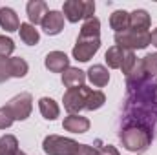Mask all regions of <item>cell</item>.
Segmentation results:
<instances>
[{
    "label": "cell",
    "mask_w": 157,
    "mask_h": 155,
    "mask_svg": "<svg viewBox=\"0 0 157 155\" xmlns=\"http://www.w3.org/2000/svg\"><path fill=\"white\" fill-rule=\"evenodd\" d=\"M119 139L122 142V146L130 152H137V153H144L148 150V146L154 141V131L141 126V124H133L128 122L121 131H119Z\"/></svg>",
    "instance_id": "6da1fadb"
},
{
    "label": "cell",
    "mask_w": 157,
    "mask_h": 155,
    "mask_svg": "<svg viewBox=\"0 0 157 155\" xmlns=\"http://www.w3.org/2000/svg\"><path fill=\"white\" fill-rule=\"evenodd\" d=\"M152 44V35L148 31H133L126 29L122 33H115V46L133 51V49H144Z\"/></svg>",
    "instance_id": "7a4b0ae2"
},
{
    "label": "cell",
    "mask_w": 157,
    "mask_h": 155,
    "mask_svg": "<svg viewBox=\"0 0 157 155\" xmlns=\"http://www.w3.org/2000/svg\"><path fill=\"white\" fill-rule=\"evenodd\" d=\"M78 142L60 135H48L42 142V150L48 155H77Z\"/></svg>",
    "instance_id": "3957f363"
},
{
    "label": "cell",
    "mask_w": 157,
    "mask_h": 155,
    "mask_svg": "<svg viewBox=\"0 0 157 155\" xmlns=\"http://www.w3.org/2000/svg\"><path fill=\"white\" fill-rule=\"evenodd\" d=\"M90 89L91 88H88V86H78V88L66 89V93L62 97V102H64V108L70 115H77L78 112L86 110V99H88Z\"/></svg>",
    "instance_id": "277c9868"
},
{
    "label": "cell",
    "mask_w": 157,
    "mask_h": 155,
    "mask_svg": "<svg viewBox=\"0 0 157 155\" xmlns=\"http://www.w3.org/2000/svg\"><path fill=\"white\" fill-rule=\"evenodd\" d=\"M6 108H7V112L11 113V117L15 120H26L31 115V110H33V97H31V93L24 91V93L13 97L6 104Z\"/></svg>",
    "instance_id": "5b68a950"
},
{
    "label": "cell",
    "mask_w": 157,
    "mask_h": 155,
    "mask_svg": "<svg viewBox=\"0 0 157 155\" xmlns=\"http://www.w3.org/2000/svg\"><path fill=\"white\" fill-rule=\"evenodd\" d=\"M101 47V39H86L77 37V44L73 46V59L78 62H88Z\"/></svg>",
    "instance_id": "8992f818"
},
{
    "label": "cell",
    "mask_w": 157,
    "mask_h": 155,
    "mask_svg": "<svg viewBox=\"0 0 157 155\" xmlns=\"http://www.w3.org/2000/svg\"><path fill=\"white\" fill-rule=\"evenodd\" d=\"M40 26L46 35H59L64 29V15L60 11H48Z\"/></svg>",
    "instance_id": "52a82bcc"
},
{
    "label": "cell",
    "mask_w": 157,
    "mask_h": 155,
    "mask_svg": "<svg viewBox=\"0 0 157 155\" xmlns=\"http://www.w3.org/2000/svg\"><path fill=\"white\" fill-rule=\"evenodd\" d=\"M46 68L51 71V73H64L68 68H70V59L66 53L62 51H51L46 55V60H44Z\"/></svg>",
    "instance_id": "ba28073f"
},
{
    "label": "cell",
    "mask_w": 157,
    "mask_h": 155,
    "mask_svg": "<svg viewBox=\"0 0 157 155\" xmlns=\"http://www.w3.org/2000/svg\"><path fill=\"white\" fill-rule=\"evenodd\" d=\"M26 11H28V18L31 22V26L35 24H42L44 17L48 15V4L44 0H29L28 6H26Z\"/></svg>",
    "instance_id": "9c48e42d"
},
{
    "label": "cell",
    "mask_w": 157,
    "mask_h": 155,
    "mask_svg": "<svg viewBox=\"0 0 157 155\" xmlns=\"http://www.w3.org/2000/svg\"><path fill=\"white\" fill-rule=\"evenodd\" d=\"M62 13H64V18L68 22H78L84 18V0H68L64 2V7H62Z\"/></svg>",
    "instance_id": "30bf717a"
},
{
    "label": "cell",
    "mask_w": 157,
    "mask_h": 155,
    "mask_svg": "<svg viewBox=\"0 0 157 155\" xmlns=\"http://www.w3.org/2000/svg\"><path fill=\"white\" fill-rule=\"evenodd\" d=\"M62 128L71 133H86L90 130V120L82 115H68L62 122Z\"/></svg>",
    "instance_id": "8fae6325"
},
{
    "label": "cell",
    "mask_w": 157,
    "mask_h": 155,
    "mask_svg": "<svg viewBox=\"0 0 157 155\" xmlns=\"http://www.w3.org/2000/svg\"><path fill=\"white\" fill-rule=\"evenodd\" d=\"M148 77H150V75L146 73V70H144V66H143V60H137L135 66H133V70L126 75V88H128V91L133 89V88H137L139 84H143Z\"/></svg>",
    "instance_id": "7c38bea8"
},
{
    "label": "cell",
    "mask_w": 157,
    "mask_h": 155,
    "mask_svg": "<svg viewBox=\"0 0 157 155\" xmlns=\"http://www.w3.org/2000/svg\"><path fill=\"white\" fill-rule=\"evenodd\" d=\"M86 77L90 78V82L93 84V86H97V88H104L108 82H110V73H108V70L104 68V66H101V64H93L90 70H88V75Z\"/></svg>",
    "instance_id": "4fadbf2b"
},
{
    "label": "cell",
    "mask_w": 157,
    "mask_h": 155,
    "mask_svg": "<svg viewBox=\"0 0 157 155\" xmlns=\"http://www.w3.org/2000/svg\"><path fill=\"white\" fill-rule=\"evenodd\" d=\"M84 80H86V73L78 68H68L64 73H62V84L70 89V88H78V86H84Z\"/></svg>",
    "instance_id": "5bb4252c"
},
{
    "label": "cell",
    "mask_w": 157,
    "mask_h": 155,
    "mask_svg": "<svg viewBox=\"0 0 157 155\" xmlns=\"http://www.w3.org/2000/svg\"><path fill=\"white\" fill-rule=\"evenodd\" d=\"M0 28L6 29V31H18L20 22H18L17 13L11 7H2L0 9Z\"/></svg>",
    "instance_id": "9a60e30c"
},
{
    "label": "cell",
    "mask_w": 157,
    "mask_h": 155,
    "mask_svg": "<svg viewBox=\"0 0 157 155\" xmlns=\"http://www.w3.org/2000/svg\"><path fill=\"white\" fill-rule=\"evenodd\" d=\"M150 15L144 9H135L133 13H130V28L133 31H146L150 28Z\"/></svg>",
    "instance_id": "2e32d148"
},
{
    "label": "cell",
    "mask_w": 157,
    "mask_h": 155,
    "mask_svg": "<svg viewBox=\"0 0 157 155\" xmlns=\"http://www.w3.org/2000/svg\"><path fill=\"white\" fill-rule=\"evenodd\" d=\"M39 110L42 117L46 119V120H55L59 113H60V108H59V104L53 100V99H49V97H42L39 100Z\"/></svg>",
    "instance_id": "e0dca14e"
},
{
    "label": "cell",
    "mask_w": 157,
    "mask_h": 155,
    "mask_svg": "<svg viewBox=\"0 0 157 155\" xmlns=\"http://www.w3.org/2000/svg\"><path fill=\"white\" fill-rule=\"evenodd\" d=\"M124 55H126V49H122L119 46H112V47H108V51L104 55V60H106V64L112 70H121L122 60H124Z\"/></svg>",
    "instance_id": "ac0fdd59"
},
{
    "label": "cell",
    "mask_w": 157,
    "mask_h": 155,
    "mask_svg": "<svg viewBox=\"0 0 157 155\" xmlns=\"http://www.w3.org/2000/svg\"><path fill=\"white\" fill-rule=\"evenodd\" d=\"M78 37H86V39H101V20H99L97 17L88 18V20L82 24Z\"/></svg>",
    "instance_id": "d6986e66"
},
{
    "label": "cell",
    "mask_w": 157,
    "mask_h": 155,
    "mask_svg": "<svg viewBox=\"0 0 157 155\" xmlns=\"http://www.w3.org/2000/svg\"><path fill=\"white\" fill-rule=\"evenodd\" d=\"M110 26L112 29H115V33H122L130 28V13H126L124 9H119L115 13H112L110 17Z\"/></svg>",
    "instance_id": "ffe728a7"
},
{
    "label": "cell",
    "mask_w": 157,
    "mask_h": 155,
    "mask_svg": "<svg viewBox=\"0 0 157 155\" xmlns=\"http://www.w3.org/2000/svg\"><path fill=\"white\" fill-rule=\"evenodd\" d=\"M18 31H20V39H22L24 44H28V46L39 44L40 35H39V31L35 29V26H31V24H20Z\"/></svg>",
    "instance_id": "44dd1931"
},
{
    "label": "cell",
    "mask_w": 157,
    "mask_h": 155,
    "mask_svg": "<svg viewBox=\"0 0 157 155\" xmlns=\"http://www.w3.org/2000/svg\"><path fill=\"white\" fill-rule=\"evenodd\" d=\"M104 102H106V95H104L102 91H99V89H90L88 99H86V110H90V112L99 110V108L104 106Z\"/></svg>",
    "instance_id": "7402d4cb"
},
{
    "label": "cell",
    "mask_w": 157,
    "mask_h": 155,
    "mask_svg": "<svg viewBox=\"0 0 157 155\" xmlns=\"http://www.w3.org/2000/svg\"><path fill=\"white\" fill-rule=\"evenodd\" d=\"M18 152V141L15 135H4L0 137V155H13Z\"/></svg>",
    "instance_id": "603a6c76"
},
{
    "label": "cell",
    "mask_w": 157,
    "mask_h": 155,
    "mask_svg": "<svg viewBox=\"0 0 157 155\" xmlns=\"http://www.w3.org/2000/svg\"><path fill=\"white\" fill-rule=\"evenodd\" d=\"M11 66H13V77L15 78H22L28 75L29 66H28V62L22 57H13L11 59Z\"/></svg>",
    "instance_id": "cb8c5ba5"
},
{
    "label": "cell",
    "mask_w": 157,
    "mask_h": 155,
    "mask_svg": "<svg viewBox=\"0 0 157 155\" xmlns=\"http://www.w3.org/2000/svg\"><path fill=\"white\" fill-rule=\"evenodd\" d=\"M141 60H143V66H144L146 73L150 77H157V53H150Z\"/></svg>",
    "instance_id": "d4e9b609"
},
{
    "label": "cell",
    "mask_w": 157,
    "mask_h": 155,
    "mask_svg": "<svg viewBox=\"0 0 157 155\" xmlns=\"http://www.w3.org/2000/svg\"><path fill=\"white\" fill-rule=\"evenodd\" d=\"M13 51H15V42L6 35H0V59H7Z\"/></svg>",
    "instance_id": "484cf974"
},
{
    "label": "cell",
    "mask_w": 157,
    "mask_h": 155,
    "mask_svg": "<svg viewBox=\"0 0 157 155\" xmlns=\"http://www.w3.org/2000/svg\"><path fill=\"white\" fill-rule=\"evenodd\" d=\"M13 77V66L11 59H0V82H6L7 78Z\"/></svg>",
    "instance_id": "4316f807"
},
{
    "label": "cell",
    "mask_w": 157,
    "mask_h": 155,
    "mask_svg": "<svg viewBox=\"0 0 157 155\" xmlns=\"http://www.w3.org/2000/svg\"><path fill=\"white\" fill-rule=\"evenodd\" d=\"M135 62H137V59H135V53H133V51H128V49H126V55H124V60H122V66H121L122 73H124V75H128V73H130V71L133 70Z\"/></svg>",
    "instance_id": "83f0119b"
},
{
    "label": "cell",
    "mask_w": 157,
    "mask_h": 155,
    "mask_svg": "<svg viewBox=\"0 0 157 155\" xmlns=\"http://www.w3.org/2000/svg\"><path fill=\"white\" fill-rule=\"evenodd\" d=\"M13 122H15V119L11 117V113L7 112V108H6V106H2V108H0V130L9 128Z\"/></svg>",
    "instance_id": "f1b7e54d"
},
{
    "label": "cell",
    "mask_w": 157,
    "mask_h": 155,
    "mask_svg": "<svg viewBox=\"0 0 157 155\" xmlns=\"http://www.w3.org/2000/svg\"><path fill=\"white\" fill-rule=\"evenodd\" d=\"M97 144H99V148H95L97 155H121L117 152V148L112 144H101V141H97Z\"/></svg>",
    "instance_id": "f546056e"
},
{
    "label": "cell",
    "mask_w": 157,
    "mask_h": 155,
    "mask_svg": "<svg viewBox=\"0 0 157 155\" xmlns=\"http://www.w3.org/2000/svg\"><path fill=\"white\" fill-rule=\"evenodd\" d=\"M95 13V2L93 0H84V18H91Z\"/></svg>",
    "instance_id": "4dcf8cb0"
},
{
    "label": "cell",
    "mask_w": 157,
    "mask_h": 155,
    "mask_svg": "<svg viewBox=\"0 0 157 155\" xmlns=\"http://www.w3.org/2000/svg\"><path fill=\"white\" fill-rule=\"evenodd\" d=\"M150 35H152V44H154V46L157 47V28L154 29V31H152V33H150Z\"/></svg>",
    "instance_id": "1f68e13d"
},
{
    "label": "cell",
    "mask_w": 157,
    "mask_h": 155,
    "mask_svg": "<svg viewBox=\"0 0 157 155\" xmlns=\"http://www.w3.org/2000/svg\"><path fill=\"white\" fill-rule=\"evenodd\" d=\"M13 155H26V153H22V152L18 150V152H15V153H13Z\"/></svg>",
    "instance_id": "d6a6232c"
}]
</instances>
